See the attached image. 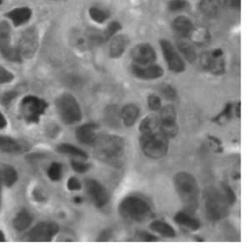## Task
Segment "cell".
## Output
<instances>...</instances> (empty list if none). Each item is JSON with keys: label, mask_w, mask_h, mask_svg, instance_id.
Wrapping results in <instances>:
<instances>
[{"label": "cell", "mask_w": 251, "mask_h": 252, "mask_svg": "<svg viewBox=\"0 0 251 252\" xmlns=\"http://www.w3.org/2000/svg\"><path fill=\"white\" fill-rule=\"evenodd\" d=\"M37 48V34L36 32L32 29H30L24 32L22 35L20 42H19V48L18 51L22 56L31 58L34 55Z\"/></svg>", "instance_id": "7c38bea8"}, {"label": "cell", "mask_w": 251, "mask_h": 252, "mask_svg": "<svg viewBox=\"0 0 251 252\" xmlns=\"http://www.w3.org/2000/svg\"><path fill=\"white\" fill-rule=\"evenodd\" d=\"M72 167L76 172L83 174L90 169V164H86L80 161H72Z\"/></svg>", "instance_id": "ee69618b"}, {"label": "cell", "mask_w": 251, "mask_h": 252, "mask_svg": "<svg viewBox=\"0 0 251 252\" xmlns=\"http://www.w3.org/2000/svg\"><path fill=\"white\" fill-rule=\"evenodd\" d=\"M160 94L168 100H174L177 96L176 90L171 85H162L160 87Z\"/></svg>", "instance_id": "74e56055"}, {"label": "cell", "mask_w": 251, "mask_h": 252, "mask_svg": "<svg viewBox=\"0 0 251 252\" xmlns=\"http://www.w3.org/2000/svg\"><path fill=\"white\" fill-rule=\"evenodd\" d=\"M199 9L204 16L213 18L217 16L221 10V0H201Z\"/></svg>", "instance_id": "603a6c76"}, {"label": "cell", "mask_w": 251, "mask_h": 252, "mask_svg": "<svg viewBox=\"0 0 251 252\" xmlns=\"http://www.w3.org/2000/svg\"><path fill=\"white\" fill-rule=\"evenodd\" d=\"M168 7L172 12H181L188 7V2L187 0H170Z\"/></svg>", "instance_id": "ab89813d"}, {"label": "cell", "mask_w": 251, "mask_h": 252, "mask_svg": "<svg viewBox=\"0 0 251 252\" xmlns=\"http://www.w3.org/2000/svg\"><path fill=\"white\" fill-rule=\"evenodd\" d=\"M15 96H16V93H14V92H9V93L4 94V95L2 97V103L8 104L10 101H12L13 98H15Z\"/></svg>", "instance_id": "c3c4849f"}, {"label": "cell", "mask_w": 251, "mask_h": 252, "mask_svg": "<svg viewBox=\"0 0 251 252\" xmlns=\"http://www.w3.org/2000/svg\"><path fill=\"white\" fill-rule=\"evenodd\" d=\"M177 112L172 105H167L161 109L160 120L161 121H176Z\"/></svg>", "instance_id": "d590c367"}, {"label": "cell", "mask_w": 251, "mask_h": 252, "mask_svg": "<svg viewBox=\"0 0 251 252\" xmlns=\"http://www.w3.org/2000/svg\"><path fill=\"white\" fill-rule=\"evenodd\" d=\"M7 16L15 26H21L31 19V11L28 7H21L10 11Z\"/></svg>", "instance_id": "44dd1931"}, {"label": "cell", "mask_w": 251, "mask_h": 252, "mask_svg": "<svg viewBox=\"0 0 251 252\" xmlns=\"http://www.w3.org/2000/svg\"><path fill=\"white\" fill-rule=\"evenodd\" d=\"M71 40L73 45L81 51H86L94 46V39H93V34L92 31H82V30H77L73 32Z\"/></svg>", "instance_id": "2e32d148"}, {"label": "cell", "mask_w": 251, "mask_h": 252, "mask_svg": "<svg viewBox=\"0 0 251 252\" xmlns=\"http://www.w3.org/2000/svg\"><path fill=\"white\" fill-rule=\"evenodd\" d=\"M75 202L77 203V204H79V203H81L82 202V198L81 197H79V196H77V197H75Z\"/></svg>", "instance_id": "f5cc1de1"}, {"label": "cell", "mask_w": 251, "mask_h": 252, "mask_svg": "<svg viewBox=\"0 0 251 252\" xmlns=\"http://www.w3.org/2000/svg\"><path fill=\"white\" fill-rule=\"evenodd\" d=\"M139 116V109L134 104H127L121 111V120L124 125L131 126L137 120Z\"/></svg>", "instance_id": "cb8c5ba5"}, {"label": "cell", "mask_w": 251, "mask_h": 252, "mask_svg": "<svg viewBox=\"0 0 251 252\" xmlns=\"http://www.w3.org/2000/svg\"><path fill=\"white\" fill-rule=\"evenodd\" d=\"M147 103H148V106L151 110H154V111H158L161 109L162 107V102H161V99L159 96H157L156 94H151L148 96L147 98Z\"/></svg>", "instance_id": "60d3db41"}, {"label": "cell", "mask_w": 251, "mask_h": 252, "mask_svg": "<svg viewBox=\"0 0 251 252\" xmlns=\"http://www.w3.org/2000/svg\"><path fill=\"white\" fill-rule=\"evenodd\" d=\"M150 228L154 232H156L166 238H174L176 236L175 230L168 223L163 222V221H159V220L153 221L150 225Z\"/></svg>", "instance_id": "4316f807"}, {"label": "cell", "mask_w": 251, "mask_h": 252, "mask_svg": "<svg viewBox=\"0 0 251 252\" xmlns=\"http://www.w3.org/2000/svg\"><path fill=\"white\" fill-rule=\"evenodd\" d=\"M200 64L202 68L210 73L220 76L225 73V60L224 57H214L210 52L203 53L200 57Z\"/></svg>", "instance_id": "9a60e30c"}, {"label": "cell", "mask_w": 251, "mask_h": 252, "mask_svg": "<svg viewBox=\"0 0 251 252\" xmlns=\"http://www.w3.org/2000/svg\"><path fill=\"white\" fill-rule=\"evenodd\" d=\"M174 31L182 37H188L193 29L192 22L186 16L177 17L172 23Z\"/></svg>", "instance_id": "d6986e66"}, {"label": "cell", "mask_w": 251, "mask_h": 252, "mask_svg": "<svg viewBox=\"0 0 251 252\" xmlns=\"http://www.w3.org/2000/svg\"><path fill=\"white\" fill-rule=\"evenodd\" d=\"M132 74L141 80H156L163 76L164 71L158 65L148 64V65H139L133 64L131 66Z\"/></svg>", "instance_id": "5bb4252c"}, {"label": "cell", "mask_w": 251, "mask_h": 252, "mask_svg": "<svg viewBox=\"0 0 251 252\" xmlns=\"http://www.w3.org/2000/svg\"><path fill=\"white\" fill-rule=\"evenodd\" d=\"M48 177L52 181H59L62 177V166L59 163H52L48 169Z\"/></svg>", "instance_id": "8d00e7d4"}, {"label": "cell", "mask_w": 251, "mask_h": 252, "mask_svg": "<svg viewBox=\"0 0 251 252\" xmlns=\"http://www.w3.org/2000/svg\"><path fill=\"white\" fill-rule=\"evenodd\" d=\"M121 29H122V26H121V24L119 22L113 21L110 24H108L106 29L102 32V35H103L104 41H107L111 37L116 35L121 31Z\"/></svg>", "instance_id": "e575fe53"}, {"label": "cell", "mask_w": 251, "mask_h": 252, "mask_svg": "<svg viewBox=\"0 0 251 252\" xmlns=\"http://www.w3.org/2000/svg\"><path fill=\"white\" fill-rule=\"evenodd\" d=\"M86 189L91 200L96 207L100 208L107 204L109 200V194L106 189L100 183L90 179L86 182Z\"/></svg>", "instance_id": "8fae6325"}, {"label": "cell", "mask_w": 251, "mask_h": 252, "mask_svg": "<svg viewBox=\"0 0 251 252\" xmlns=\"http://www.w3.org/2000/svg\"><path fill=\"white\" fill-rule=\"evenodd\" d=\"M174 186L187 210L194 211L198 207L199 196L195 178L187 172H180L174 177Z\"/></svg>", "instance_id": "7a4b0ae2"}, {"label": "cell", "mask_w": 251, "mask_h": 252, "mask_svg": "<svg viewBox=\"0 0 251 252\" xmlns=\"http://www.w3.org/2000/svg\"><path fill=\"white\" fill-rule=\"evenodd\" d=\"M5 241V238H4V234L2 232H0V243L4 242Z\"/></svg>", "instance_id": "db71d44e"}, {"label": "cell", "mask_w": 251, "mask_h": 252, "mask_svg": "<svg viewBox=\"0 0 251 252\" xmlns=\"http://www.w3.org/2000/svg\"><path fill=\"white\" fill-rule=\"evenodd\" d=\"M22 146L19 142L16 140L7 137V136H1L0 135V149L5 152H19L21 150Z\"/></svg>", "instance_id": "1f68e13d"}, {"label": "cell", "mask_w": 251, "mask_h": 252, "mask_svg": "<svg viewBox=\"0 0 251 252\" xmlns=\"http://www.w3.org/2000/svg\"><path fill=\"white\" fill-rule=\"evenodd\" d=\"M109 44V55L111 58L118 59L120 58L128 44V39L124 34H116L110 39Z\"/></svg>", "instance_id": "ac0fdd59"}, {"label": "cell", "mask_w": 251, "mask_h": 252, "mask_svg": "<svg viewBox=\"0 0 251 252\" xmlns=\"http://www.w3.org/2000/svg\"><path fill=\"white\" fill-rule=\"evenodd\" d=\"M159 128L160 132L164 134L168 139L175 137L179 132V126L176 121H161Z\"/></svg>", "instance_id": "f546056e"}, {"label": "cell", "mask_w": 251, "mask_h": 252, "mask_svg": "<svg viewBox=\"0 0 251 252\" xmlns=\"http://www.w3.org/2000/svg\"><path fill=\"white\" fill-rule=\"evenodd\" d=\"M223 194L228 202L229 205H233L236 200H237V197H236V193L234 192V190L228 186V185H223Z\"/></svg>", "instance_id": "b9f144b4"}, {"label": "cell", "mask_w": 251, "mask_h": 252, "mask_svg": "<svg viewBox=\"0 0 251 252\" xmlns=\"http://www.w3.org/2000/svg\"><path fill=\"white\" fill-rule=\"evenodd\" d=\"M111 238V231L109 229L102 231V233L99 235V238L97 239V242H106L109 241Z\"/></svg>", "instance_id": "681fc988"}, {"label": "cell", "mask_w": 251, "mask_h": 252, "mask_svg": "<svg viewBox=\"0 0 251 252\" xmlns=\"http://www.w3.org/2000/svg\"><path fill=\"white\" fill-rule=\"evenodd\" d=\"M140 146L143 153L152 159H160L168 152L169 140L161 132L154 131L148 134H142L140 137Z\"/></svg>", "instance_id": "5b68a950"}, {"label": "cell", "mask_w": 251, "mask_h": 252, "mask_svg": "<svg viewBox=\"0 0 251 252\" xmlns=\"http://www.w3.org/2000/svg\"><path fill=\"white\" fill-rule=\"evenodd\" d=\"M98 126L95 124L90 123L79 126L76 131V136L80 142L84 144H94L97 138Z\"/></svg>", "instance_id": "e0dca14e"}, {"label": "cell", "mask_w": 251, "mask_h": 252, "mask_svg": "<svg viewBox=\"0 0 251 252\" xmlns=\"http://www.w3.org/2000/svg\"><path fill=\"white\" fill-rule=\"evenodd\" d=\"M175 222L181 226H184L189 231H197L200 228V223L197 219L191 217L190 214L186 212H179L174 218Z\"/></svg>", "instance_id": "7402d4cb"}, {"label": "cell", "mask_w": 251, "mask_h": 252, "mask_svg": "<svg viewBox=\"0 0 251 252\" xmlns=\"http://www.w3.org/2000/svg\"><path fill=\"white\" fill-rule=\"evenodd\" d=\"M237 111H238V117H241V102H239L238 103V105H237Z\"/></svg>", "instance_id": "816d5d0a"}, {"label": "cell", "mask_w": 251, "mask_h": 252, "mask_svg": "<svg viewBox=\"0 0 251 252\" xmlns=\"http://www.w3.org/2000/svg\"><path fill=\"white\" fill-rule=\"evenodd\" d=\"M6 124H7V122H6V119L4 118V116L0 113V128H2V127H5L6 126Z\"/></svg>", "instance_id": "f907efd6"}, {"label": "cell", "mask_w": 251, "mask_h": 252, "mask_svg": "<svg viewBox=\"0 0 251 252\" xmlns=\"http://www.w3.org/2000/svg\"><path fill=\"white\" fill-rule=\"evenodd\" d=\"M57 150L63 154H69V155H72L75 157H79L81 159H88V154L85 151H83L82 149H80L74 145H71V144H67V143L60 144V145H58Z\"/></svg>", "instance_id": "f1b7e54d"}, {"label": "cell", "mask_w": 251, "mask_h": 252, "mask_svg": "<svg viewBox=\"0 0 251 252\" xmlns=\"http://www.w3.org/2000/svg\"><path fill=\"white\" fill-rule=\"evenodd\" d=\"M31 223V216L27 211L20 212L14 219V228L18 231L26 230Z\"/></svg>", "instance_id": "4dcf8cb0"}, {"label": "cell", "mask_w": 251, "mask_h": 252, "mask_svg": "<svg viewBox=\"0 0 251 252\" xmlns=\"http://www.w3.org/2000/svg\"><path fill=\"white\" fill-rule=\"evenodd\" d=\"M231 112H232V104H227L225 109L213 121L217 122L220 125L225 124V123H227L230 120Z\"/></svg>", "instance_id": "f35d334b"}, {"label": "cell", "mask_w": 251, "mask_h": 252, "mask_svg": "<svg viewBox=\"0 0 251 252\" xmlns=\"http://www.w3.org/2000/svg\"><path fill=\"white\" fill-rule=\"evenodd\" d=\"M130 56L135 64L139 65L153 64L156 60L155 50L148 43H139L135 45L130 52Z\"/></svg>", "instance_id": "4fadbf2b"}, {"label": "cell", "mask_w": 251, "mask_h": 252, "mask_svg": "<svg viewBox=\"0 0 251 252\" xmlns=\"http://www.w3.org/2000/svg\"><path fill=\"white\" fill-rule=\"evenodd\" d=\"M204 202L207 217L212 222L223 220L229 213V204L223 194L218 189L208 187L204 190Z\"/></svg>", "instance_id": "277c9868"}, {"label": "cell", "mask_w": 251, "mask_h": 252, "mask_svg": "<svg viewBox=\"0 0 251 252\" xmlns=\"http://www.w3.org/2000/svg\"><path fill=\"white\" fill-rule=\"evenodd\" d=\"M161 120L156 115L146 116L139 125V130L142 134H148L156 131L160 126Z\"/></svg>", "instance_id": "d4e9b609"}, {"label": "cell", "mask_w": 251, "mask_h": 252, "mask_svg": "<svg viewBox=\"0 0 251 252\" xmlns=\"http://www.w3.org/2000/svg\"><path fill=\"white\" fill-rule=\"evenodd\" d=\"M105 120L109 126L118 127L121 121V112L115 105H110L105 110Z\"/></svg>", "instance_id": "83f0119b"}, {"label": "cell", "mask_w": 251, "mask_h": 252, "mask_svg": "<svg viewBox=\"0 0 251 252\" xmlns=\"http://www.w3.org/2000/svg\"><path fill=\"white\" fill-rule=\"evenodd\" d=\"M59 232V227L55 223L43 222L36 225L28 235L31 242H50Z\"/></svg>", "instance_id": "30bf717a"}, {"label": "cell", "mask_w": 251, "mask_h": 252, "mask_svg": "<svg viewBox=\"0 0 251 252\" xmlns=\"http://www.w3.org/2000/svg\"><path fill=\"white\" fill-rule=\"evenodd\" d=\"M125 151V141L122 137L113 134L97 136L94 141V154L102 162L108 164L118 163Z\"/></svg>", "instance_id": "6da1fadb"}, {"label": "cell", "mask_w": 251, "mask_h": 252, "mask_svg": "<svg viewBox=\"0 0 251 252\" xmlns=\"http://www.w3.org/2000/svg\"><path fill=\"white\" fill-rule=\"evenodd\" d=\"M47 103L38 97L35 96H27L25 97L20 105V111L22 117L28 123H37L42 114H44Z\"/></svg>", "instance_id": "52a82bcc"}, {"label": "cell", "mask_w": 251, "mask_h": 252, "mask_svg": "<svg viewBox=\"0 0 251 252\" xmlns=\"http://www.w3.org/2000/svg\"><path fill=\"white\" fill-rule=\"evenodd\" d=\"M140 240L143 241V242H149V243L158 241V239L156 237H154L153 235H150L148 233H145V232L140 233Z\"/></svg>", "instance_id": "bcb514c9"}, {"label": "cell", "mask_w": 251, "mask_h": 252, "mask_svg": "<svg viewBox=\"0 0 251 252\" xmlns=\"http://www.w3.org/2000/svg\"><path fill=\"white\" fill-rule=\"evenodd\" d=\"M225 4L232 9H240L242 5V0H224Z\"/></svg>", "instance_id": "7dc6e473"}, {"label": "cell", "mask_w": 251, "mask_h": 252, "mask_svg": "<svg viewBox=\"0 0 251 252\" xmlns=\"http://www.w3.org/2000/svg\"><path fill=\"white\" fill-rule=\"evenodd\" d=\"M210 37H211L210 32L206 28L193 27V29L188 38H189L192 43L202 46V45L207 44L210 41Z\"/></svg>", "instance_id": "ffe728a7"}, {"label": "cell", "mask_w": 251, "mask_h": 252, "mask_svg": "<svg viewBox=\"0 0 251 252\" xmlns=\"http://www.w3.org/2000/svg\"><path fill=\"white\" fill-rule=\"evenodd\" d=\"M119 212L126 221L140 223L151 216V208L146 200L135 195H129L121 202Z\"/></svg>", "instance_id": "3957f363"}, {"label": "cell", "mask_w": 251, "mask_h": 252, "mask_svg": "<svg viewBox=\"0 0 251 252\" xmlns=\"http://www.w3.org/2000/svg\"><path fill=\"white\" fill-rule=\"evenodd\" d=\"M2 179H3V182H4L5 186H7V187L13 186L17 182V179H18V175H17L16 170L11 166L3 167Z\"/></svg>", "instance_id": "d6a6232c"}, {"label": "cell", "mask_w": 251, "mask_h": 252, "mask_svg": "<svg viewBox=\"0 0 251 252\" xmlns=\"http://www.w3.org/2000/svg\"><path fill=\"white\" fill-rule=\"evenodd\" d=\"M0 52L10 61H21V55L18 49L11 46L10 43V27L6 22L0 23Z\"/></svg>", "instance_id": "9c48e42d"}, {"label": "cell", "mask_w": 251, "mask_h": 252, "mask_svg": "<svg viewBox=\"0 0 251 252\" xmlns=\"http://www.w3.org/2000/svg\"><path fill=\"white\" fill-rule=\"evenodd\" d=\"M67 188H68L69 190H80L82 186H81V183L79 182V180L77 178L72 177L67 182Z\"/></svg>", "instance_id": "f6af8a7d"}, {"label": "cell", "mask_w": 251, "mask_h": 252, "mask_svg": "<svg viewBox=\"0 0 251 252\" xmlns=\"http://www.w3.org/2000/svg\"><path fill=\"white\" fill-rule=\"evenodd\" d=\"M160 46L167 62L169 69L175 73H182L185 71V63L181 58L179 52L173 46V44L167 39L160 40Z\"/></svg>", "instance_id": "ba28073f"}, {"label": "cell", "mask_w": 251, "mask_h": 252, "mask_svg": "<svg viewBox=\"0 0 251 252\" xmlns=\"http://www.w3.org/2000/svg\"><path fill=\"white\" fill-rule=\"evenodd\" d=\"M14 79L12 73L7 71L5 68L0 66V84H6L11 82Z\"/></svg>", "instance_id": "7bdbcfd3"}, {"label": "cell", "mask_w": 251, "mask_h": 252, "mask_svg": "<svg viewBox=\"0 0 251 252\" xmlns=\"http://www.w3.org/2000/svg\"><path fill=\"white\" fill-rule=\"evenodd\" d=\"M1 3H2V0H0V4H1Z\"/></svg>", "instance_id": "11a10c76"}, {"label": "cell", "mask_w": 251, "mask_h": 252, "mask_svg": "<svg viewBox=\"0 0 251 252\" xmlns=\"http://www.w3.org/2000/svg\"><path fill=\"white\" fill-rule=\"evenodd\" d=\"M89 15H90L91 19L94 22L98 23V24L104 23L109 18V14L105 10H103V9H101L99 7H92V8H90Z\"/></svg>", "instance_id": "836d02e7"}, {"label": "cell", "mask_w": 251, "mask_h": 252, "mask_svg": "<svg viewBox=\"0 0 251 252\" xmlns=\"http://www.w3.org/2000/svg\"><path fill=\"white\" fill-rule=\"evenodd\" d=\"M56 107L61 120L67 125L78 123L82 119V111L76 98L70 94H63L56 99Z\"/></svg>", "instance_id": "8992f818"}, {"label": "cell", "mask_w": 251, "mask_h": 252, "mask_svg": "<svg viewBox=\"0 0 251 252\" xmlns=\"http://www.w3.org/2000/svg\"><path fill=\"white\" fill-rule=\"evenodd\" d=\"M178 45V49L179 51L184 55V57L190 63L194 62L197 58V55H196V51L193 47V45L186 40H183V39H180L177 43Z\"/></svg>", "instance_id": "484cf974"}]
</instances>
